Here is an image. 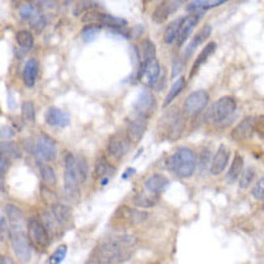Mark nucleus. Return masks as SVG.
<instances>
[{
	"instance_id": "52",
	"label": "nucleus",
	"mask_w": 264,
	"mask_h": 264,
	"mask_svg": "<svg viewBox=\"0 0 264 264\" xmlns=\"http://www.w3.org/2000/svg\"><path fill=\"white\" fill-rule=\"evenodd\" d=\"M0 264H15V263L11 260L10 257L4 256V255H0Z\"/></svg>"
},
{
	"instance_id": "47",
	"label": "nucleus",
	"mask_w": 264,
	"mask_h": 264,
	"mask_svg": "<svg viewBox=\"0 0 264 264\" xmlns=\"http://www.w3.org/2000/svg\"><path fill=\"white\" fill-rule=\"evenodd\" d=\"M10 224L7 223V221H6V218L3 215H0V241H4L6 238L10 237Z\"/></svg>"
},
{
	"instance_id": "42",
	"label": "nucleus",
	"mask_w": 264,
	"mask_h": 264,
	"mask_svg": "<svg viewBox=\"0 0 264 264\" xmlns=\"http://www.w3.org/2000/svg\"><path fill=\"white\" fill-rule=\"evenodd\" d=\"M254 177H255L254 168H247V169H244V171L242 172L241 177H239V186H241L242 189H246V187H248V185L252 182Z\"/></svg>"
},
{
	"instance_id": "54",
	"label": "nucleus",
	"mask_w": 264,
	"mask_h": 264,
	"mask_svg": "<svg viewBox=\"0 0 264 264\" xmlns=\"http://www.w3.org/2000/svg\"><path fill=\"white\" fill-rule=\"evenodd\" d=\"M180 65H177V64H174V62H173V71H172V77H176V76H177V74H178V71H180L181 70V69H180Z\"/></svg>"
},
{
	"instance_id": "35",
	"label": "nucleus",
	"mask_w": 264,
	"mask_h": 264,
	"mask_svg": "<svg viewBox=\"0 0 264 264\" xmlns=\"http://www.w3.org/2000/svg\"><path fill=\"white\" fill-rule=\"evenodd\" d=\"M100 33V25L97 24H87L86 27L82 28L81 30V39L85 41V43H91L98 37V34Z\"/></svg>"
},
{
	"instance_id": "15",
	"label": "nucleus",
	"mask_w": 264,
	"mask_h": 264,
	"mask_svg": "<svg viewBox=\"0 0 264 264\" xmlns=\"http://www.w3.org/2000/svg\"><path fill=\"white\" fill-rule=\"evenodd\" d=\"M6 214H7L8 218L11 233L12 231H24V228H25V217H24L23 211L16 205H6Z\"/></svg>"
},
{
	"instance_id": "20",
	"label": "nucleus",
	"mask_w": 264,
	"mask_h": 264,
	"mask_svg": "<svg viewBox=\"0 0 264 264\" xmlns=\"http://www.w3.org/2000/svg\"><path fill=\"white\" fill-rule=\"evenodd\" d=\"M252 132H254V118L246 117L243 121L233 130L231 137H233L235 141H243L250 139Z\"/></svg>"
},
{
	"instance_id": "43",
	"label": "nucleus",
	"mask_w": 264,
	"mask_h": 264,
	"mask_svg": "<svg viewBox=\"0 0 264 264\" xmlns=\"http://www.w3.org/2000/svg\"><path fill=\"white\" fill-rule=\"evenodd\" d=\"M134 204L141 209H147V207H154L156 205V200L150 198L149 196H145V194H137L134 198Z\"/></svg>"
},
{
	"instance_id": "31",
	"label": "nucleus",
	"mask_w": 264,
	"mask_h": 264,
	"mask_svg": "<svg viewBox=\"0 0 264 264\" xmlns=\"http://www.w3.org/2000/svg\"><path fill=\"white\" fill-rule=\"evenodd\" d=\"M185 85H186V80H185L184 77H180V78H177V80L174 81L173 85H172V87H171V90H169L167 98H165L164 107L169 106V104H171L172 102L174 100V98H177L178 94L184 90Z\"/></svg>"
},
{
	"instance_id": "29",
	"label": "nucleus",
	"mask_w": 264,
	"mask_h": 264,
	"mask_svg": "<svg viewBox=\"0 0 264 264\" xmlns=\"http://www.w3.org/2000/svg\"><path fill=\"white\" fill-rule=\"evenodd\" d=\"M182 20H184V17H178V19H176V20L172 21V23L169 24L167 28H165V32H164V43L165 44H173L174 41H177Z\"/></svg>"
},
{
	"instance_id": "2",
	"label": "nucleus",
	"mask_w": 264,
	"mask_h": 264,
	"mask_svg": "<svg viewBox=\"0 0 264 264\" xmlns=\"http://www.w3.org/2000/svg\"><path fill=\"white\" fill-rule=\"evenodd\" d=\"M196 167H197L196 154L187 147L178 148L167 160L168 169L181 178L192 177L196 171Z\"/></svg>"
},
{
	"instance_id": "23",
	"label": "nucleus",
	"mask_w": 264,
	"mask_h": 264,
	"mask_svg": "<svg viewBox=\"0 0 264 264\" xmlns=\"http://www.w3.org/2000/svg\"><path fill=\"white\" fill-rule=\"evenodd\" d=\"M224 0H196V2H191L186 6V11L189 14H204L205 11L211 10V8L219 7L222 4H224Z\"/></svg>"
},
{
	"instance_id": "27",
	"label": "nucleus",
	"mask_w": 264,
	"mask_h": 264,
	"mask_svg": "<svg viewBox=\"0 0 264 264\" xmlns=\"http://www.w3.org/2000/svg\"><path fill=\"white\" fill-rule=\"evenodd\" d=\"M215 49H217V44L214 43V41H211V43H209L206 45V47L202 49V52H201L200 54L197 56V58H196V61H194L193 64V67H192V71H191V77H193L194 74L197 73L198 69H200L202 65L205 64L207 61V58L210 57L211 54L214 53Z\"/></svg>"
},
{
	"instance_id": "40",
	"label": "nucleus",
	"mask_w": 264,
	"mask_h": 264,
	"mask_svg": "<svg viewBox=\"0 0 264 264\" xmlns=\"http://www.w3.org/2000/svg\"><path fill=\"white\" fill-rule=\"evenodd\" d=\"M108 172V163L103 156H99L94 164V174L97 178H103Z\"/></svg>"
},
{
	"instance_id": "26",
	"label": "nucleus",
	"mask_w": 264,
	"mask_h": 264,
	"mask_svg": "<svg viewBox=\"0 0 264 264\" xmlns=\"http://www.w3.org/2000/svg\"><path fill=\"white\" fill-rule=\"evenodd\" d=\"M0 157L7 161L20 159L21 150L14 141H2L0 143Z\"/></svg>"
},
{
	"instance_id": "25",
	"label": "nucleus",
	"mask_w": 264,
	"mask_h": 264,
	"mask_svg": "<svg viewBox=\"0 0 264 264\" xmlns=\"http://www.w3.org/2000/svg\"><path fill=\"white\" fill-rule=\"evenodd\" d=\"M210 33H211L210 25H205V27L193 37V40H192L191 43H189V45L186 47V49H185V57H191L192 54L194 53V50L197 49L201 44H204L205 41H206V39L210 36Z\"/></svg>"
},
{
	"instance_id": "11",
	"label": "nucleus",
	"mask_w": 264,
	"mask_h": 264,
	"mask_svg": "<svg viewBox=\"0 0 264 264\" xmlns=\"http://www.w3.org/2000/svg\"><path fill=\"white\" fill-rule=\"evenodd\" d=\"M209 102V94L206 90H197L193 91L187 95V98L184 102V112L189 117L200 114L201 111L206 107Z\"/></svg>"
},
{
	"instance_id": "3",
	"label": "nucleus",
	"mask_w": 264,
	"mask_h": 264,
	"mask_svg": "<svg viewBox=\"0 0 264 264\" xmlns=\"http://www.w3.org/2000/svg\"><path fill=\"white\" fill-rule=\"evenodd\" d=\"M64 187L67 198L76 201L80 198V181L76 174V156L71 152H66L64 157Z\"/></svg>"
},
{
	"instance_id": "10",
	"label": "nucleus",
	"mask_w": 264,
	"mask_h": 264,
	"mask_svg": "<svg viewBox=\"0 0 264 264\" xmlns=\"http://www.w3.org/2000/svg\"><path fill=\"white\" fill-rule=\"evenodd\" d=\"M161 126H163V134L167 135L169 139H177L182 132V119L178 112L177 108L171 110V112H168L161 119Z\"/></svg>"
},
{
	"instance_id": "41",
	"label": "nucleus",
	"mask_w": 264,
	"mask_h": 264,
	"mask_svg": "<svg viewBox=\"0 0 264 264\" xmlns=\"http://www.w3.org/2000/svg\"><path fill=\"white\" fill-rule=\"evenodd\" d=\"M66 254H67V247L65 246V244H61L60 247L56 248L53 254L50 255L49 264H61L62 263V260L65 259V256H66Z\"/></svg>"
},
{
	"instance_id": "46",
	"label": "nucleus",
	"mask_w": 264,
	"mask_h": 264,
	"mask_svg": "<svg viewBox=\"0 0 264 264\" xmlns=\"http://www.w3.org/2000/svg\"><path fill=\"white\" fill-rule=\"evenodd\" d=\"M252 196H254L256 200L264 201V177L257 181L256 184L252 187Z\"/></svg>"
},
{
	"instance_id": "32",
	"label": "nucleus",
	"mask_w": 264,
	"mask_h": 264,
	"mask_svg": "<svg viewBox=\"0 0 264 264\" xmlns=\"http://www.w3.org/2000/svg\"><path fill=\"white\" fill-rule=\"evenodd\" d=\"M40 174L41 178H43L44 184L47 185L48 187H53L54 185L57 184V176H56V172L50 165L44 164L40 165Z\"/></svg>"
},
{
	"instance_id": "33",
	"label": "nucleus",
	"mask_w": 264,
	"mask_h": 264,
	"mask_svg": "<svg viewBox=\"0 0 264 264\" xmlns=\"http://www.w3.org/2000/svg\"><path fill=\"white\" fill-rule=\"evenodd\" d=\"M141 53H143L141 54V62H147V61L156 58V47L149 39L141 41Z\"/></svg>"
},
{
	"instance_id": "38",
	"label": "nucleus",
	"mask_w": 264,
	"mask_h": 264,
	"mask_svg": "<svg viewBox=\"0 0 264 264\" xmlns=\"http://www.w3.org/2000/svg\"><path fill=\"white\" fill-rule=\"evenodd\" d=\"M40 16L39 14V7L37 6H33V4H25L23 7L20 8V17L23 20L28 21V23H32Z\"/></svg>"
},
{
	"instance_id": "18",
	"label": "nucleus",
	"mask_w": 264,
	"mask_h": 264,
	"mask_svg": "<svg viewBox=\"0 0 264 264\" xmlns=\"http://www.w3.org/2000/svg\"><path fill=\"white\" fill-rule=\"evenodd\" d=\"M229 157H230V152H229V148L226 145H219V148L217 149V154H215L214 159L211 161L210 165V172L211 174L218 176L224 171V168L228 167Z\"/></svg>"
},
{
	"instance_id": "4",
	"label": "nucleus",
	"mask_w": 264,
	"mask_h": 264,
	"mask_svg": "<svg viewBox=\"0 0 264 264\" xmlns=\"http://www.w3.org/2000/svg\"><path fill=\"white\" fill-rule=\"evenodd\" d=\"M237 110V100L233 97H222L218 99L211 108L207 112V121L213 123H222L228 121L229 118L233 117V114Z\"/></svg>"
},
{
	"instance_id": "9",
	"label": "nucleus",
	"mask_w": 264,
	"mask_h": 264,
	"mask_svg": "<svg viewBox=\"0 0 264 264\" xmlns=\"http://www.w3.org/2000/svg\"><path fill=\"white\" fill-rule=\"evenodd\" d=\"M160 64H159V61L156 58H154V60L147 61V62H141L137 78H139L141 84L145 85L147 87H154L156 86V84L160 80Z\"/></svg>"
},
{
	"instance_id": "12",
	"label": "nucleus",
	"mask_w": 264,
	"mask_h": 264,
	"mask_svg": "<svg viewBox=\"0 0 264 264\" xmlns=\"http://www.w3.org/2000/svg\"><path fill=\"white\" fill-rule=\"evenodd\" d=\"M155 108H156V99H155L154 94L149 90L141 91L136 102L134 103L135 117L148 119L155 111Z\"/></svg>"
},
{
	"instance_id": "44",
	"label": "nucleus",
	"mask_w": 264,
	"mask_h": 264,
	"mask_svg": "<svg viewBox=\"0 0 264 264\" xmlns=\"http://www.w3.org/2000/svg\"><path fill=\"white\" fill-rule=\"evenodd\" d=\"M48 23H49V19H48V17H47V15H40V16L37 17L36 20L30 23V27L33 28V29L36 30L37 33H40L41 30H43L44 28L47 27Z\"/></svg>"
},
{
	"instance_id": "21",
	"label": "nucleus",
	"mask_w": 264,
	"mask_h": 264,
	"mask_svg": "<svg viewBox=\"0 0 264 264\" xmlns=\"http://www.w3.org/2000/svg\"><path fill=\"white\" fill-rule=\"evenodd\" d=\"M201 14H192L189 16L184 17V20H182V24H181V28H180V34H178V39H177V44L178 47H182L184 45L185 41L187 40V37L191 36V33L193 32L194 27L197 25L198 21H200Z\"/></svg>"
},
{
	"instance_id": "50",
	"label": "nucleus",
	"mask_w": 264,
	"mask_h": 264,
	"mask_svg": "<svg viewBox=\"0 0 264 264\" xmlns=\"http://www.w3.org/2000/svg\"><path fill=\"white\" fill-rule=\"evenodd\" d=\"M254 132L260 137H264V115L254 118Z\"/></svg>"
},
{
	"instance_id": "51",
	"label": "nucleus",
	"mask_w": 264,
	"mask_h": 264,
	"mask_svg": "<svg viewBox=\"0 0 264 264\" xmlns=\"http://www.w3.org/2000/svg\"><path fill=\"white\" fill-rule=\"evenodd\" d=\"M209 159H210V152L209 149H202L201 152V156H200V167L202 168V171H205V167L209 164Z\"/></svg>"
},
{
	"instance_id": "55",
	"label": "nucleus",
	"mask_w": 264,
	"mask_h": 264,
	"mask_svg": "<svg viewBox=\"0 0 264 264\" xmlns=\"http://www.w3.org/2000/svg\"><path fill=\"white\" fill-rule=\"evenodd\" d=\"M150 264H159V263H150Z\"/></svg>"
},
{
	"instance_id": "34",
	"label": "nucleus",
	"mask_w": 264,
	"mask_h": 264,
	"mask_svg": "<svg viewBox=\"0 0 264 264\" xmlns=\"http://www.w3.org/2000/svg\"><path fill=\"white\" fill-rule=\"evenodd\" d=\"M43 219H44V226L47 228V230L49 231V234H57L58 230H60L61 224L58 223V221L56 219L53 214H52V211H44L43 213Z\"/></svg>"
},
{
	"instance_id": "39",
	"label": "nucleus",
	"mask_w": 264,
	"mask_h": 264,
	"mask_svg": "<svg viewBox=\"0 0 264 264\" xmlns=\"http://www.w3.org/2000/svg\"><path fill=\"white\" fill-rule=\"evenodd\" d=\"M16 41L21 48L27 50H29L30 48L33 47V36H32L29 30H19L16 33Z\"/></svg>"
},
{
	"instance_id": "24",
	"label": "nucleus",
	"mask_w": 264,
	"mask_h": 264,
	"mask_svg": "<svg viewBox=\"0 0 264 264\" xmlns=\"http://www.w3.org/2000/svg\"><path fill=\"white\" fill-rule=\"evenodd\" d=\"M37 73H39V62L34 58L27 61L23 70V81L27 87H33L36 84Z\"/></svg>"
},
{
	"instance_id": "45",
	"label": "nucleus",
	"mask_w": 264,
	"mask_h": 264,
	"mask_svg": "<svg viewBox=\"0 0 264 264\" xmlns=\"http://www.w3.org/2000/svg\"><path fill=\"white\" fill-rule=\"evenodd\" d=\"M94 7H97V3H94V2H80V3H77V6L74 7L73 14L76 15V16H78V15L82 14L84 11L89 12V11Z\"/></svg>"
},
{
	"instance_id": "5",
	"label": "nucleus",
	"mask_w": 264,
	"mask_h": 264,
	"mask_svg": "<svg viewBox=\"0 0 264 264\" xmlns=\"http://www.w3.org/2000/svg\"><path fill=\"white\" fill-rule=\"evenodd\" d=\"M28 238L29 242L39 250H45L50 244V234L43 221L37 217H30L27 222Z\"/></svg>"
},
{
	"instance_id": "8",
	"label": "nucleus",
	"mask_w": 264,
	"mask_h": 264,
	"mask_svg": "<svg viewBox=\"0 0 264 264\" xmlns=\"http://www.w3.org/2000/svg\"><path fill=\"white\" fill-rule=\"evenodd\" d=\"M82 21L87 24H97V25H104L110 28H124L127 25V20H124L122 17L112 16V15L98 12V11H89L82 17Z\"/></svg>"
},
{
	"instance_id": "13",
	"label": "nucleus",
	"mask_w": 264,
	"mask_h": 264,
	"mask_svg": "<svg viewBox=\"0 0 264 264\" xmlns=\"http://www.w3.org/2000/svg\"><path fill=\"white\" fill-rule=\"evenodd\" d=\"M130 149V140L127 136L122 134H117L110 137L107 145V150L111 157H114L117 160L122 159L124 155L127 154Z\"/></svg>"
},
{
	"instance_id": "19",
	"label": "nucleus",
	"mask_w": 264,
	"mask_h": 264,
	"mask_svg": "<svg viewBox=\"0 0 264 264\" xmlns=\"http://www.w3.org/2000/svg\"><path fill=\"white\" fill-rule=\"evenodd\" d=\"M180 4V2H163L154 11L152 20L157 24H163L169 17V15H172L174 11L178 10Z\"/></svg>"
},
{
	"instance_id": "14",
	"label": "nucleus",
	"mask_w": 264,
	"mask_h": 264,
	"mask_svg": "<svg viewBox=\"0 0 264 264\" xmlns=\"http://www.w3.org/2000/svg\"><path fill=\"white\" fill-rule=\"evenodd\" d=\"M115 217L122 219V221L128 222L130 224H139L141 222H144L148 218V213L144 210H139V209H135V207L130 206H121L115 213Z\"/></svg>"
},
{
	"instance_id": "56",
	"label": "nucleus",
	"mask_w": 264,
	"mask_h": 264,
	"mask_svg": "<svg viewBox=\"0 0 264 264\" xmlns=\"http://www.w3.org/2000/svg\"><path fill=\"white\" fill-rule=\"evenodd\" d=\"M87 264H91V263H89V261H87Z\"/></svg>"
},
{
	"instance_id": "28",
	"label": "nucleus",
	"mask_w": 264,
	"mask_h": 264,
	"mask_svg": "<svg viewBox=\"0 0 264 264\" xmlns=\"http://www.w3.org/2000/svg\"><path fill=\"white\" fill-rule=\"evenodd\" d=\"M52 214L56 217V219L58 221V223L61 226H65L67 222L70 221L71 218V210L70 207L66 206V205H62V204H54L52 205Z\"/></svg>"
},
{
	"instance_id": "36",
	"label": "nucleus",
	"mask_w": 264,
	"mask_h": 264,
	"mask_svg": "<svg viewBox=\"0 0 264 264\" xmlns=\"http://www.w3.org/2000/svg\"><path fill=\"white\" fill-rule=\"evenodd\" d=\"M76 174H77L80 184H84L89 176V167L85 157H76Z\"/></svg>"
},
{
	"instance_id": "49",
	"label": "nucleus",
	"mask_w": 264,
	"mask_h": 264,
	"mask_svg": "<svg viewBox=\"0 0 264 264\" xmlns=\"http://www.w3.org/2000/svg\"><path fill=\"white\" fill-rule=\"evenodd\" d=\"M16 134L15 128L10 127V126H2L0 127V139H3L4 141H7L8 139H12Z\"/></svg>"
},
{
	"instance_id": "6",
	"label": "nucleus",
	"mask_w": 264,
	"mask_h": 264,
	"mask_svg": "<svg viewBox=\"0 0 264 264\" xmlns=\"http://www.w3.org/2000/svg\"><path fill=\"white\" fill-rule=\"evenodd\" d=\"M34 156L41 161H53L57 157V145L56 141L47 134H39L32 147Z\"/></svg>"
},
{
	"instance_id": "17",
	"label": "nucleus",
	"mask_w": 264,
	"mask_h": 264,
	"mask_svg": "<svg viewBox=\"0 0 264 264\" xmlns=\"http://www.w3.org/2000/svg\"><path fill=\"white\" fill-rule=\"evenodd\" d=\"M45 122L52 127L65 128L70 124V117L57 107H49L45 112Z\"/></svg>"
},
{
	"instance_id": "30",
	"label": "nucleus",
	"mask_w": 264,
	"mask_h": 264,
	"mask_svg": "<svg viewBox=\"0 0 264 264\" xmlns=\"http://www.w3.org/2000/svg\"><path fill=\"white\" fill-rule=\"evenodd\" d=\"M243 157H242L241 155H237V156L234 157V160H233V164H231L230 169H229L226 180H228L229 182H235V181H238V178L241 177L242 172H243Z\"/></svg>"
},
{
	"instance_id": "7",
	"label": "nucleus",
	"mask_w": 264,
	"mask_h": 264,
	"mask_svg": "<svg viewBox=\"0 0 264 264\" xmlns=\"http://www.w3.org/2000/svg\"><path fill=\"white\" fill-rule=\"evenodd\" d=\"M10 238L17 260L23 264L29 263L32 259V247H30L29 238L25 235L24 231H12Z\"/></svg>"
},
{
	"instance_id": "16",
	"label": "nucleus",
	"mask_w": 264,
	"mask_h": 264,
	"mask_svg": "<svg viewBox=\"0 0 264 264\" xmlns=\"http://www.w3.org/2000/svg\"><path fill=\"white\" fill-rule=\"evenodd\" d=\"M148 119L144 118H136L128 122L127 124V137L130 143H139L143 137L144 132L147 130Z\"/></svg>"
},
{
	"instance_id": "48",
	"label": "nucleus",
	"mask_w": 264,
	"mask_h": 264,
	"mask_svg": "<svg viewBox=\"0 0 264 264\" xmlns=\"http://www.w3.org/2000/svg\"><path fill=\"white\" fill-rule=\"evenodd\" d=\"M7 168H8V161L4 160V159L0 157V192L6 191V185H4V176H6Z\"/></svg>"
},
{
	"instance_id": "37",
	"label": "nucleus",
	"mask_w": 264,
	"mask_h": 264,
	"mask_svg": "<svg viewBox=\"0 0 264 264\" xmlns=\"http://www.w3.org/2000/svg\"><path fill=\"white\" fill-rule=\"evenodd\" d=\"M21 118L25 123H34V119H36V108H34V104L30 102V100H25L23 104H21Z\"/></svg>"
},
{
	"instance_id": "1",
	"label": "nucleus",
	"mask_w": 264,
	"mask_h": 264,
	"mask_svg": "<svg viewBox=\"0 0 264 264\" xmlns=\"http://www.w3.org/2000/svg\"><path fill=\"white\" fill-rule=\"evenodd\" d=\"M137 244L134 235H118L100 242L89 259L91 264H117L128 260Z\"/></svg>"
},
{
	"instance_id": "53",
	"label": "nucleus",
	"mask_w": 264,
	"mask_h": 264,
	"mask_svg": "<svg viewBox=\"0 0 264 264\" xmlns=\"http://www.w3.org/2000/svg\"><path fill=\"white\" fill-rule=\"evenodd\" d=\"M135 172H136V171H135L134 168H128V171L126 172V173H124L123 176H122V177H123L124 180H126V178H128V177H130V176H134Z\"/></svg>"
},
{
	"instance_id": "22",
	"label": "nucleus",
	"mask_w": 264,
	"mask_h": 264,
	"mask_svg": "<svg viewBox=\"0 0 264 264\" xmlns=\"http://www.w3.org/2000/svg\"><path fill=\"white\" fill-rule=\"evenodd\" d=\"M145 189L152 194H160L165 191L169 185V180L160 173L152 174L145 180Z\"/></svg>"
}]
</instances>
